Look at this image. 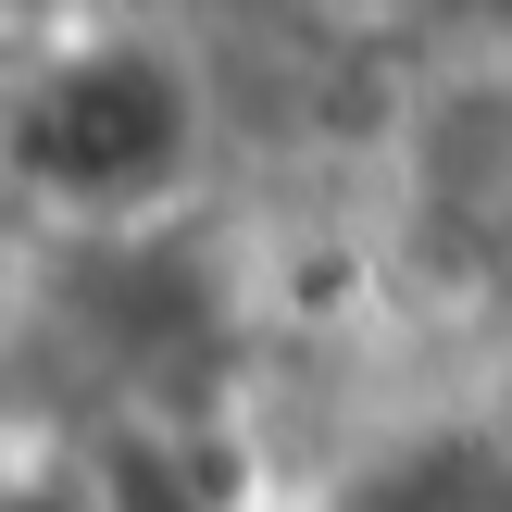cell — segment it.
Here are the masks:
<instances>
[{"label":"cell","instance_id":"cell-1","mask_svg":"<svg viewBox=\"0 0 512 512\" xmlns=\"http://www.w3.org/2000/svg\"><path fill=\"white\" fill-rule=\"evenodd\" d=\"M250 188V100L200 0L63 13L0 63V238L13 263L175 250Z\"/></svg>","mask_w":512,"mask_h":512},{"label":"cell","instance_id":"cell-2","mask_svg":"<svg viewBox=\"0 0 512 512\" xmlns=\"http://www.w3.org/2000/svg\"><path fill=\"white\" fill-rule=\"evenodd\" d=\"M350 200H363L425 350L475 338V325L512 338V13H475L463 38L375 75Z\"/></svg>","mask_w":512,"mask_h":512},{"label":"cell","instance_id":"cell-3","mask_svg":"<svg viewBox=\"0 0 512 512\" xmlns=\"http://www.w3.org/2000/svg\"><path fill=\"white\" fill-rule=\"evenodd\" d=\"M475 13H512V0H263V25L288 38V63H363V75L463 38Z\"/></svg>","mask_w":512,"mask_h":512}]
</instances>
